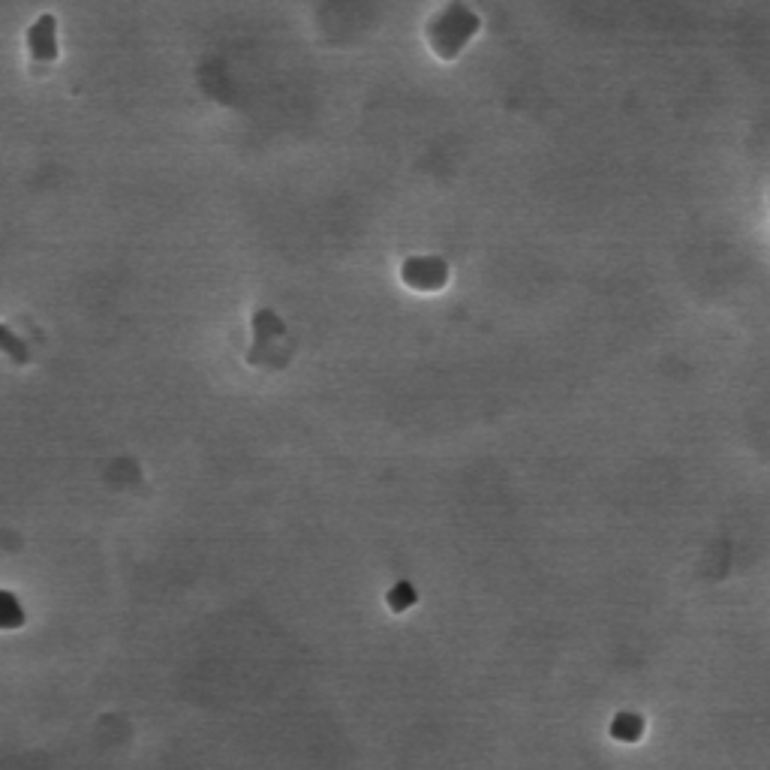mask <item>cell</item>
<instances>
[{"label":"cell","instance_id":"277c9868","mask_svg":"<svg viewBox=\"0 0 770 770\" xmlns=\"http://www.w3.org/2000/svg\"><path fill=\"white\" fill-rule=\"evenodd\" d=\"M389 605H392V611H407V608H413V605H416V590H413L407 581L395 584V590L389 593Z\"/></svg>","mask_w":770,"mask_h":770},{"label":"cell","instance_id":"3957f363","mask_svg":"<svg viewBox=\"0 0 770 770\" xmlns=\"http://www.w3.org/2000/svg\"><path fill=\"white\" fill-rule=\"evenodd\" d=\"M641 728H644L641 716H635V713H620V716L614 719L611 734H614L617 740H638V737H641Z\"/></svg>","mask_w":770,"mask_h":770},{"label":"cell","instance_id":"7a4b0ae2","mask_svg":"<svg viewBox=\"0 0 770 770\" xmlns=\"http://www.w3.org/2000/svg\"><path fill=\"white\" fill-rule=\"evenodd\" d=\"M404 283L422 292H440L449 283V265L440 256H413L401 268Z\"/></svg>","mask_w":770,"mask_h":770},{"label":"cell","instance_id":"6da1fadb","mask_svg":"<svg viewBox=\"0 0 770 770\" xmlns=\"http://www.w3.org/2000/svg\"><path fill=\"white\" fill-rule=\"evenodd\" d=\"M479 28H482V22H479V16H476L470 7L452 4V7H446L440 16L431 19V25H428V43H431V49H434L437 58L455 61V58L464 52V46L476 37Z\"/></svg>","mask_w":770,"mask_h":770}]
</instances>
